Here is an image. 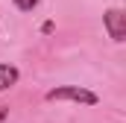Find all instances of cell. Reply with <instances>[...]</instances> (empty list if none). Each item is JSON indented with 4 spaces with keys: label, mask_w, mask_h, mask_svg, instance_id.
I'll list each match as a JSON object with an SVG mask.
<instances>
[{
    "label": "cell",
    "mask_w": 126,
    "mask_h": 123,
    "mask_svg": "<svg viewBox=\"0 0 126 123\" xmlns=\"http://www.w3.org/2000/svg\"><path fill=\"white\" fill-rule=\"evenodd\" d=\"M47 103H76V106H97L100 97L82 85H56L44 94Z\"/></svg>",
    "instance_id": "obj_1"
},
{
    "label": "cell",
    "mask_w": 126,
    "mask_h": 123,
    "mask_svg": "<svg viewBox=\"0 0 126 123\" xmlns=\"http://www.w3.org/2000/svg\"><path fill=\"white\" fill-rule=\"evenodd\" d=\"M103 27H106L109 38H111L114 44H123L126 41V12L117 9V6L106 9V12H103Z\"/></svg>",
    "instance_id": "obj_2"
},
{
    "label": "cell",
    "mask_w": 126,
    "mask_h": 123,
    "mask_svg": "<svg viewBox=\"0 0 126 123\" xmlns=\"http://www.w3.org/2000/svg\"><path fill=\"white\" fill-rule=\"evenodd\" d=\"M18 79H21V70H18L15 64H6V62H0V91H9V88H15V85H18Z\"/></svg>",
    "instance_id": "obj_3"
},
{
    "label": "cell",
    "mask_w": 126,
    "mask_h": 123,
    "mask_svg": "<svg viewBox=\"0 0 126 123\" xmlns=\"http://www.w3.org/2000/svg\"><path fill=\"white\" fill-rule=\"evenodd\" d=\"M12 3H15L21 12H32V9L38 6V0H12Z\"/></svg>",
    "instance_id": "obj_4"
},
{
    "label": "cell",
    "mask_w": 126,
    "mask_h": 123,
    "mask_svg": "<svg viewBox=\"0 0 126 123\" xmlns=\"http://www.w3.org/2000/svg\"><path fill=\"white\" fill-rule=\"evenodd\" d=\"M53 30H56V24H53V21H44V24H41V32H44V35H50Z\"/></svg>",
    "instance_id": "obj_5"
},
{
    "label": "cell",
    "mask_w": 126,
    "mask_h": 123,
    "mask_svg": "<svg viewBox=\"0 0 126 123\" xmlns=\"http://www.w3.org/2000/svg\"><path fill=\"white\" fill-rule=\"evenodd\" d=\"M6 117H9V108H0V123L6 120Z\"/></svg>",
    "instance_id": "obj_6"
}]
</instances>
